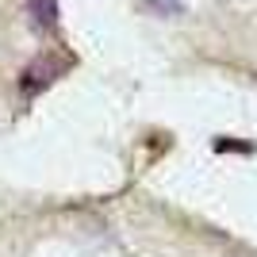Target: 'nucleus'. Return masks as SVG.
Segmentation results:
<instances>
[{
    "label": "nucleus",
    "mask_w": 257,
    "mask_h": 257,
    "mask_svg": "<svg viewBox=\"0 0 257 257\" xmlns=\"http://www.w3.org/2000/svg\"><path fill=\"white\" fill-rule=\"evenodd\" d=\"M27 12H31L35 27H43V31L58 27V0H27Z\"/></svg>",
    "instance_id": "nucleus-2"
},
{
    "label": "nucleus",
    "mask_w": 257,
    "mask_h": 257,
    "mask_svg": "<svg viewBox=\"0 0 257 257\" xmlns=\"http://www.w3.org/2000/svg\"><path fill=\"white\" fill-rule=\"evenodd\" d=\"M65 69H69V58H62V54H43L39 62H31L23 69V81H20L23 96H39L46 85H54V81L65 73Z\"/></svg>",
    "instance_id": "nucleus-1"
},
{
    "label": "nucleus",
    "mask_w": 257,
    "mask_h": 257,
    "mask_svg": "<svg viewBox=\"0 0 257 257\" xmlns=\"http://www.w3.org/2000/svg\"><path fill=\"white\" fill-rule=\"evenodd\" d=\"M154 16H184V0H142Z\"/></svg>",
    "instance_id": "nucleus-3"
},
{
    "label": "nucleus",
    "mask_w": 257,
    "mask_h": 257,
    "mask_svg": "<svg viewBox=\"0 0 257 257\" xmlns=\"http://www.w3.org/2000/svg\"><path fill=\"white\" fill-rule=\"evenodd\" d=\"M215 154H253V142H238V139H215Z\"/></svg>",
    "instance_id": "nucleus-4"
}]
</instances>
